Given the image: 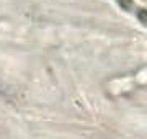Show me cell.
I'll use <instances>...</instances> for the list:
<instances>
[{"label":"cell","mask_w":147,"mask_h":139,"mask_svg":"<svg viewBox=\"0 0 147 139\" xmlns=\"http://www.w3.org/2000/svg\"><path fill=\"white\" fill-rule=\"evenodd\" d=\"M137 18H139V22L147 25V10L141 8V10H137Z\"/></svg>","instance_id":"obj_2"},{"label":"cell","mask_w":147,"mask_h":139,"mask_svg":"<svg viewBox=\"0 0 147 139\" xmlns=\"http://www.w3.org/2000/svg\"><path fill=\"white\" fill-rule=\"evenodd\" d=\"M136 82H141V84L147 82V69H146V70H142V72H139V74H137Z\"/></svg>","instance_id":"obj_3"},{"label":"cell","mask_w":147,"mask_h":139,"mask_svg":"<svg viewBox=\"0 0 147 139\" xmlns=\"http://www.w3.org/2000/svg\"><path fill=\"white\" fill-rule=\"evenodd\" d=\"M118 3L123 10H132V7H134V2L132 0H118Z\"/></svg>","instance_id":"obj_1"}]
</instances>
